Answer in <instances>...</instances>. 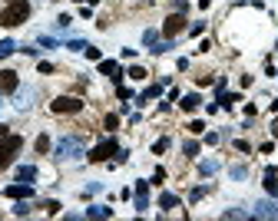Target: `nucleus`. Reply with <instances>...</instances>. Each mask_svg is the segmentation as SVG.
<instances>
[{
    "instance_id": "nucleus-41",
    "label": "nucleus",
    "mask_w": 278,
    "mask_h": 221,
    "mask_svg": "<svg viewBox=\"0 0 278 221\" xmlns=\"http://www.w3.org/2000/svg\"><path fill=\"white\" fill-rule=\"evenodd\" d=\"M76 3H80V0H76Z\"/></svg>"
},
{
    "instance_id": "nucleus-37",
    "label": "nucleus",
    "mask_w": 278,
    "mask_h": 221,
    "mask_svg": "<svg viewBox=\"0 0 278 221\" xmlns=\"http://www.w3.org/2000/svg\"><path fill=\"white\" fill-rule=\"evenodd\" d=\"M202 30H205V23H192V27H189V33H192V37H199Z\"/></svg>"
},
{
    "instance_id": "nucleus-19",
    "label": "nucleus",
    "mask_w": 278,
    "mask_h": 221,
    "mask_svg": "<svg viewBox=\"0 0 278 221\" xmlns=\"http://www.w3.org/2000/svg\"><path fill=\"white\" fill-rule=\"evenodd\" d=\"M176 205H179V198H176L172 192H163V195H159V208H176Z\"/></svg>"
},
{
    "instance_id": "nucleus-10",
    "label": "nucleus",
    "mask_w": 278,
    "mask_h": 221,
    "mask_svg": "<svg viewBox=\"0 0 278 221\" xmlns=\"http://www.w3.org/2000/svg\"><path fill=\"white\" fill-rule=\"evenodd\" d=\"M99 73L110 76V79H116V83L123 79V73H119V63H116V59H99Z\"/></svg>"
},
{
    "instance_id": "nucleus-6",
    "label": "nucleus",
    "mask_w": 278,
    "mask_h": 221,
    "mask_svg": "<svg viewBox=\"0 0 278 221\" xmlns=\"http://www.w3.org/2000/svg\"><path fill=\"white\" fill-rule=\"evenodd\" d=\"M182 30H185V17H182V14H172V17H169L166 23H163V33H166L169 40H172V37H179Z\"/></svg>"
},
{
    "instance_id": "nucleus-36",
    "label": "nucleus",
    "mask_w": 278,
    "mask_h": 221,
    "mask_svg": "<svg viewBox=\"0 0 278 221\" xmlns=\"http://www.w3.org/2000/svg\"><path fill=\"white\" fill-rule=\"evenodd\" d=\"M136 195H149V182H136Z\"/></svg>"
},
{
    "instance_id": "nucleus-26",
    "label": "nucleus",
    "mask_w": 278,
    "mask_h": 221,
    "mask_svg": "<svg viewBox=\"0 0 278 221\" xmlns=\"http://www.w3.org/2000/svg\"><path fill=\"white\" fill-rule=\"evenodd\" d=\"M182 152H185V155H199V142H185Z\"/></svg>"
},
{
    "instance_id": "nucleus-22",
    "label": "nucleus",
    "mask_w": 278,
    "mask_h": 221,
    "mask_svg": "<svg viewBox=\"0 0 278 221\" xmlns=\"http://www.w3.org/2000/svg\"><path fill=\"white\" fill-rule=\"evenodd\" d=\"M66 46H70V50H83V53H86V46H90V43H86V40H70V43H66Z\"/></svg>"
},
{
    "instance_id": "nucleus-30",
    "label": "nucleus",
    "mask_w": 278,
    "mask_h": 221,
    "mask_svg": "<svg viewBox=\"0 0 278 221\" xmlns=\"http://www.w3.org/2000/svg\"><path fill=\"white\" fill-rule=\"evenodd\" d=\"M149 50H152V53H166V50H172V46H169V43H159V40H156V43H152Z\"/></svg>"
},
{
    "instance_id": "nucleus-29",
    "label": "nucleus",
    "mask_w": 278,
    "mask_h": 221,
    "mask_svg": "<svg viewBox=\"0 0 278 221\" xmlns=\"http://www.w3.org/2000/svg\"><path fill=\"white\" fill-rule=\"evenodd\" d=\"M169 148V139H159V142H156V146H152V152H156V155H163V152H166Z\"/></svg>"
},
{
    "instance_id": "nucleus-24",
    "label": "nucleus",
    "mask_w": 278,
    "mask_h": 221,
    "mask_svg": "<svg viewBox=\"0 0 278 221\" xmlns=\"http://www.w3.org/2000/svg\"><path fill=\"white\" fill-rule=\"evenodd\" d=\"M156 40H159V33H156V30H146V33H143V43H146V46H152Z\"/></svg>"
},
{
    "instance_id": "nucleus-7",
    "label": "nucleus",
    "mask_w": 278,
    "mask_h": 221,
    "mask_svg": "<svg viewBox=\"0 0 278 221\" xmlns=\"http://www.w3.org/2000/svg\"><path fill=\"white\" fill-rule=\"evenodd\" d=\"M17 86H20V76L14 70H0V96L3 92H17Z\"/></svg>"
},
{
    "instance_id": "nucleus-13",
    "label": "nucleus",
    "mask_w": 278,
    "mask_h": 221,
    "mask_svg": "<svg viewBox=\"0 0 278 221\" xmlns=\"http://www.w3.org/2000/svg\"><path fill=\"white\" fill-rule=\"evenodd\" d=\"M235 103H242L239 92H219V106H222V109H232Z\"/></svg>"
},
{
    "instance_id": "nucleus-25",
    "label": "nucleus",
    "mask_w": 278,
    "mask_h": 221,
    "mask_svg": "<svg viewBox=\"0 0 278 221\" xmlns=\"http://www.w3.org/2000/svg\"><path fill=\"white\" fill-rule=\"evenodd\" d=\"M146 208H149L146 195H136V211H139V215H143V211H146Z\"/></svg>"
},
{
    "instance_id": "nucleus-20",
    "label": "nucleus",
    "mask_w": 278,
    "mask_h": 221,
    "mask_svg": "<svg viewBox=\"0 0 278 221\" xmlns=\"http://www.w3.org/2000/svg\"><path fill=\"white\" fill-rule=\"evenodd\" d=\"M14 50H17V43H14V40H0V59H3V56H10Z\"/></svg>"
},
{
    "instance_id": "nucleus-3",
    "label": "nucleus",
    "mask_w": 278,
    "mask_h": 221,
    "mask_svg": "<svg viewBox=\"0 0 278 221\" xmlns=\"http://www.w3.org/2000/svg\"><path fill=\"white\" fill-rule=\"evenodd\" d=\"M20 148H23V139H20V135H14V132H7V135L0 139V172L14 165V159H17Z\"/></svg>"
},
{
    "instance_id": "nucleus-1",
    "label": "nucleus",
    "mask_w": 278,
    "mask_h": 221,
    "mask_svg": "<svg viewBox=\"0 0 278 221\" xmlns=\"http://www.w3.org/2000/svg\"><path fill=\"white\" fill-rule=\"evenodd\" d=\"M27 17H30V3L27 0H10L0 10V27H20V23H27Z\"/></svg>"
},
{
    "instance_id": "nucleus-34",
    "label": "nucleus",
    "mask_w": 278,
    "mask_h": 221,
    "mask_svg": "<svg viewBox=\"0 0 278 221\" xmlns=\"http://www.w3.org/2000/svg\"><path fill=\"white\" fill-rule=\"evenodd\" d=\"M70 23H73V20H70V14H63V17L56 20V27H60V30H66V27H70Z\"/></svg>"
},
{
    "instance_id": "nucleus-9",
    "label": "nucleus",
    "mask_w": 278,
    "mask_h": 221,
    "mask_svg": "<svg viewBox=\"0 0 278 221\" xmlns=\"http://www.w3.org/2000/svg\"><path fill=\"white\" fill-rule=\"evenodd\" d=\"M3 195H7V198H30V195H33V188H30V182L7 185V188H3Z\"/></svg>"
},
{
    "instance_id": "nucleus-38",
    "label": "nucleus",
    "mask_w": 278,
    "mask_h": 221,
    "mask_svg": "<svg viewBox=\"0 0 278 221\" xmlns=\"http://www.w3.org/2000/svg\"><path fill=\"white\" fill-rule=\"evenodd\" d=\"M116 92H119V99H132V92L126 89V86H123V83H119V89H116Z\"/></svg>"
},
{
    "instance_id": "nucleus-21",
    "label": "nucleus",
    "mask_w": 278,
    "mask_h": 221,
    "mask_svg": "<svg viewBox=\"0 0 278 221\" xmlns=\"http://www.w3.org/2000/svg\"><path fill=\"white\" fill-rule=\"evenodd\" d=\"M103 126H106V129H119V116H116V112H110V116L103 119Z\"/></svg>"
},
{
    "instance_id": "nucleus-17",
    "label": "nucleus",
    "mask_w": 278,
    "mask_h": 221,
    "mask_svg": "<svg viewBox=\"0 0 278 221\" xmlns=\"http://www.w3.org/2000/svg\"><path fill=\"white\" fill-rule=\"evenodd\" d=\"M159 92H163V83H156V86H149V89H143V96H139V106H143V103H149V99H156Z\"/></svg>"
},
{
    "instance_id": "nucleus-15",
    "label": "nucleus",
    "mask_w": 278,
    "mask_h": 221,
    "mask_svg": "<svg viewBox=\"0 0 278 221\" xmlns=\"http://www.w3.org/2000/svg\"><path fill=\"white\" fill-rule=\"evenodd\" d=\"M37 178V168L33 165H20L17 168V182H33Z\"/></svg>"
},
{
    "instance_id": "nucleus-31",
    "label": "nucleus",
    "mask_w": 278,
    "mask_h": 221,
    "mask_svg": "<svg viewBox=\"0 0 278 221\" xmlns=\"http://www.w3.org/2000/svg\"><path fill=\"white\" fill-rule=\"evenodd\" d=\"M222 218H248V215H245V211H239V208H229Z\"/></svg>"
},
{
    "instance_id": "nucleus-5",
    "label": "nucleus",
    "mask_w": 278,
    "mask_h": 221,
    "mask_svg": "<svg viewBox=\"0 0 278 221\" xmlns=\"http://www.w3.org/2000/svg\"><path fill=\"white\" fill-rule=\"evenodd\" d=\"M116 148H119V142H116V139H106V142H99V146L93 148L86 159H90V162H106L110 155H116Z\"/></svg>"
},
{
    "instance_id": "nucleus-14",
    "label": "nucleus",
    "mask_w": 278,
    "mask_h": 221,
    "mask_svg": "<svg viewBox=\"0 0 278 221\" xmlns=\"http://www.w3.org/2000/svg\"><path fill=\"white\" fill-rule=\"evenodd\" d=\"M265 192H268L272 198H278V175L275 172H265Z\"/></svg>"
},
{
    "instance_id": "nucleus-12",
    "label": "nucleus",
    "mask_w": 278,
    "mask_h": 221,
    "mask_svg": "<svg viewBox=\"0 0 278 221\" xmlns=\"http://www.w3.org/2000/svg\"><path fill=\"white\" fill-rule=\"evenodd\" d=\"M86 218H113V208H106V205H90V208H86Z\"/></svg>"
},
{
    "instance_id": "nucleus-8",
    "label": "nucleus",
    "mask_w": 278,
    "mask_h": 221,
    "mask_svg": "<svg viewBox=\"0 0 278 221\" xmlns=\"http://www.w3.org/2000/svg\"><path fill=\"white\" fill-rule=\"evenodd\" d=\"M255 218H275L278 221V198L275 202H255Z\"/></svg>"
},
{
    "instance_id": "nucleus-39",
    "label": "nucleus",
    "mask_w": 278,
    "mask_h": 221,
    "mask_svg": "<svg viewBox=\"0 0 278 221\" xmlns=\"http://www.w3.org/2000/svg\"><path fill=\"white\" fill-rule=\"evenodd\" d=\"M272 135H275V139H278V119H275V122H272Z\"/></svg>"
},
{
    "instance_id": "nucleus-4",
    "label": "nucleus",
    "mask_w": 278,
    "mask_h": 221,
    "mask_svg": "<svg viewBox=\"0 0 278 221\" xmlns=\"http://www.w3.org/2000/svg\"><path fill=\"white\" fill-rule=\"evenodd\" d=\"M50 109H53L56 116H66V112H80V109H83V99H76V96H60V99H53V103H50Z\"/></svg>"
},
{
    "instance_id": "nucleus-42",
    "label": "nucleus",
    "mask_w": 278,
    "mask_h": 221,
    "mask_svg": "<svg viewBox=\"0 0 278 221\" xmlns=\"http://www.w3.org/2000/svg\"><path fill=\"white\" fill-rule=\"evenodd\" d=\"M7 3H10V0H7Z\"/></svg>"
},
{
    "instance_id": "nucleus-27",
    "label": "nucleus",
    "mask_w": 278,
    "mask_h": 221,
    "mask_svg": "<svg viewBox=\"0 0 278 221\" xmlns=\"http://www.w3.org/2000/svg\"><path fill=\"white\" fill-rule=\"evenodd\" d=\"M14 215H30V205H27V202H17V205H14Z\"/></svg>"
},
{
    "instance_id": "nucleus-40",
    "label": "nucleus",
    "mask_w": 278,
    "mask_h": 221,
    "mask_svg": "<svg viewBox=\"0 0 278 221\" xmlns=\"http://www.w3.org/2000/svg\"><path fill=\"white\" fill-rule=\"evenodd\" d=\"M7 132H10V129H7V126H0V139H3V135H7Z\"/></svg>"
},
{
    "instance_id": "nucleus-18",
    "label": "nucleus",
    "mask_w": 278,
    "mask_h": 221,
    "mask_svg": "<svg viewBox=\"0 0 278 221\" xmlns=\"http://www.w3.org/2000/svg\"><path fill=\"white\" fill-rule=\"evenodd\" d=\"M199 172H202V175H215V172H219V162H215V159H205V162H199Z\"/></svg>"
},
{
    "instance_id": "nucleus-32",
    "label": "nucleus",
    "mask_w": 278,
    "mask_h": 221,
    "mask_svg": "<svg viewBox=\"0 0 278 221\" xmlns=\"http://www.w3.org/2000/svg\"><path fill=\"white\" fill-rule=\"evenodd\" d=\"M86 56H90V59H96V63H99V59H103V53H99V50H96V46H86Z\"/></svg>"
},
{
    "instance_id": "nucleus-33",
    "label": "nucleus",
    "mask_w": 278,
    "mask_h": 221,
    "mask_svg": "<svg viewBox=\"0 0 278 221\" xmlns=\"http://www.w3.org/2000/svg\"><path fill=\"white\" fill-rule=\"evenodd\" d=\"M43 208H47V215H56V211H60V202H43Z\"/></svg>"
},
{
    "instance_id": "nucleus-23",
    "label": "nucleus",
    "mask_w": 278,
    "mask_h": 221,
    "mask_svg": "<svg viewBox=\"0 0 278 221\" xmlns=\"http://www.w3.org/2000/svg\"><path fill=\"white\" fill-rule=\"evenodd\" d=\"M37 152H40V155L50 152V139H47V135H40V139H37Z\"/></svg>"
},
{
    "instance_id": "nucleus-16",
    "label": "nucleus",
    "mask_w": 278,
    "mask_h": 221,
    "mask_svg": "<svg viewBox=\"0 0 278 221\" xmlns=\"http://www.w3.org/2000/svg\"><path fill=\"white\" fill-rule=\"evenodd\" d=\"M199 106H202V99H199L196 92H192V96H182V109H185V112H196Z\"/></svg>"
},
{
    "instance_id": "nucleus-11",
    "label": "nucleus",
    "mask_w": 278,
    "mask_h": 221,
    "mask_svg": "<svg viewBox=\"0 0 278 221\" xmlns=\"http://www.w3.org/2000/svg\"><path fill=\"white\" fill-rule=\"evenodd\" d=\"M33 96H37V89H20L17 86V103H14V106H17V109H30V106H33Z\"/></svg>"
},
{
    "instance_id": "nucleus-35",
    "label": "nucleus",
    "mask_w": 278,
    "mask_h": 221,
    "mask_svg": "<svg viewBox=\"0 0 278 221\" xmlns=\"http://www.w3.org/2000/svg\"><path fill=\"white\" fill-rule=\"evenodd\" d=\"M245 175H248V172H245L242 165H232V178H245Z\"/></svg>"
},
{
    "instance_id": "nucleus-28",
    "label": "nucleus",
    "mask_w": 278,
    "mask_h": 221,
    "mask_svg": "<svg viewBox=\"0 0 278 221\" xmlns=\"http://www.w3.org/2000/svg\"><path fill=\"white\" fill-rule=\"evenodd\" d=\"M130 79H146V70H143V66H132V70H130Z\"/></svg>"
},
{
    "instance_id": "nucleus-2",
    "label": "nucleus",
    "mask_w": 278,
    "mask_h": 221,
    "mask_svg": "<svg viewBox=\"0 0 278 221\" xmlns=\"http://www.w3.org/2000/svg\"><path fill=\"white\" fill-rule=\"evenodd\" d=\"M80 155H86L80 135H63V139L56 142V159H60V162H73V159H80Z\"/></svg>"
}]
</instances>
